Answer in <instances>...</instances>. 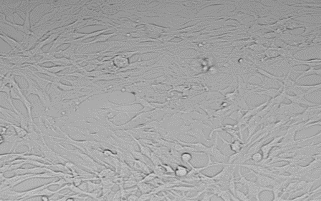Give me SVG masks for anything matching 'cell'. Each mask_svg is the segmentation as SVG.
<instances>
[{
  "instance_id": "1",
  "label": "cell",
  "mask_w": 321,
  "mask_h": 201,
  "mask_svg": "<svg viewBox=\"0 0 321 201\" xmlns=\"http://www.w3.org/2000/svg\"><path fill=\"white\" fill-rule=\"evenodd\" d=\"M237 183H241L243 186L247 187L248 189V193L247 195L250 200H251V198H254L257 201H260L259 194L262 192L265 191H272V189L268 187H263L259 186L256 182L248 181L242 174H240V179L237 181Z\"/></svg>"
},
{
  "instance_id": "2",
  "label": "cell",
  "mask_w": 321,
  "mask_h": 201,
  "mask_svg": "<svg viewBox=\"0 0 321 201\" xmlns=\"http://www.w3.org/2000/svg\"><path fill=\"white\" fill-rule=\"evenodd\" d=\"M207 154L212 156L217 159L219 163H224V160L227 158V156L224 154L218 148V136L216 135L214 143L212 146L209 147L208 150L207 151Z\"/></svg>"
},
{
  "instance_id": "3",
  "label": "cell",
  "mask_w": 321,
  "mask_h": 201,
  "mask_svg": "<svg viewBox=\"0 0 321 201\" xmlns=\"http://www.w3.org/2000/svg\"><path fill=\"white\" fill-rule=\"evenodd\" d=\"M250 173H253L257 178V183L258 185L263 187H268V186H273L277 183L278 181L274 179L271 177H268L264 174H259L252 170H250Z\"/></svg>"
},
{
  "instance_id": "4",
  "label": "cell",
  "mask_w": 321,
  "mask_h": 201,
  "mask_svg": "<svg viewBox=\"0 0 321 201\" xmlns=\"http://www.w3.org/2000/svg\"><path fill=\"white\" fill-rule=\"evenodd\" d=\"M208 156L209 158L208 163V164H207V166H206V167L199 168H195V167L193 166L192 164H190V163H188V164H189V166L191 167V168H192V169H191V170L188 172V175H193V174L199 173H200V172H202V171L204 170V169H206L207 168H208L209 167H212V166H214V165H218L217 163H213L212 162V160H211V156H210V155H208Z\"/></svg>"
},
{
  "instance_id": "5",
  "label": "cell",
  "mask_w": 321,
  "mask_h": 201,
  "mask_svg": "<svg viewBox=\"0 0 321 201\" xmlns=\"http://www.w3.org/2000/svg\"><path fill=\"white\" fill-rule=\"evenodd\" d=\"M289 179H286L285 181H280V183L278 182L275 185L273 186V188H272V191L273 192L274 198L273 200L277 198L279 196V193H281L282 191L284 189V188L286 187V184L288 183Z\"/></svg>"
},
{
  "instance_id": "6",
  "label": "cell",
  "mask_w": 321,
  "mask_h": 201,
  "mask_svg": "<svg viewBox=\"0 0 321 201\" xmlns=\"http://www.w3.org/2000/svg\"><path fill=\"white\" fill-rule=\"evenodd\" d=\"M188 170L186 167L182 165H178L175 171V174L178 177H184L187 176Z\"/></svg>"
},
{
  "instance_id": "7",
  "label": "cell",
  "mask_w": 321,
  "mask_h": 201,
  "mask_svg": "<svg viewBox=\"0 0 321 201\" xmlns=\"http://www.w3.org/2000/svg\"><path fill=\"white\" fill-rule=\"evenodd\" d=\"M229 144L230 145V148L231 150L234 151L235 153H238L242 149V148L247 146L246 144H242L239 141L235 140L232 143H229Z\"/></svg>"
},
{
  "instance_id": "8",
  "label": "cell",
  "mask_w": 321,
  "mask_h": 201,
  "mask_svg": "<svg viewBox=\"0 0 321 201\" xmlns=\"http://www.w3.org/2000/svg\"><path fill=\"white\" fill-rule=\"evenodd\" d=\"M272 147H273L269 143L261 147V149L262 150V153H263V158L266 159L268 158L269 153H270V151L271 150V149L272 148Z\"/></svg>"
},
{
  "instance_id": "9",
  "label": "cell",
  "mask_w": 321,
  "mask_h": 201,
  "mask_svg": "<svg viewBox=\"0 0 321 201\" xmlns=\"http://www.w3.org/2000/svg\"><path fill=\"white\" fill-rule=\"evenodd\" d=\"M236 195L237 198L239 199V201H250L248 195H245V193L242 192V191L237 189L236 190Z\"/></svg>"
},
{
  "instance_id": "10",
  "label": "cell",
  "mask_w": 321,
  "mask_h": 201,
  "mask_svg": "<svg viewBox=\"0 0 321 201\" xmlns=\"http://www.w3.org/2000/svg\"><path fill=\"white\" fill-rule=\"evenodd\" d=\"M192 158V155L191 154L189 153H183L181 155V160L184 163H189L191 159Z\"/></svg>"
},
{
  "instance_id": "11",
  "label": "cell",
  "mask_w": 321,
  "mask_h": 201,
  "mask_svg": "<svg viewBox=\"0 0 321 201\" xmlns=\"http://www.w3.org/2000/svg\"><path fill=\"white\" fill-rule=\"evenodd\" d=\"M251 158L252 159V160H253V162H256V163H258L262 160V159L263 158V154L262 153H253V155L251 156Z\"/></svg>"
},
{
  "instance_id": "12",
  "label": "cell",
  "mask_w": 321,
  "mask_h": 201,
  "mask_svg": "<svg viewBox=\"0 0 321 201\" xmlns=\"http://www.w3.org/2000/svg\"><path fill=\"white\" fill-rule=\"evenodd\" d=\"M213 195L214 194H213V195H209L208 193H206L205 195H204V198H203V199H202V200H208V201L210 200L211 197H212V196H213Z\"/></svg>"
},
{
  "instance_id": "13",
  "label": "cell",
  "mask_w": 321,
  "mask_h": 201,
  "mask_svg": "<svg viewBox=\"0 0 321 201\" xmlns=\"http://www.w3.org/2000/svg\"><path fill=\"white\" fill-rule=\"evenodd\" d=\"M155 177V175L154 174H149L148 177L145 178V179H144V181H149V180H151V179H153Z\"/></svg>"
}]
</instances>
